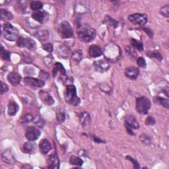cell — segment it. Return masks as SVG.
Segmentation results:
<instances>
[{
    "label": "cell",
    "instance_id": "cell-1",
    "mask_svg": "<svg viewBox=\"0 0 169 169\" xmlns=\"http://www.w3.org/2000/svg\"><path fill=\"white\" fill-rule=\"evenodd\" d=\"M77 35L79 40L85 43H88L95 38L96 30L88 25L81 26L77 30Z\"/></svg>",
    "mask_w": 169,
    "mask_h": 169
},
{
    "label": "cell",
    "instance_id": "cell-2",
    "mask_svg": "<svg viewBox=\"0 0 169 169\" xmlns=\"http://www.w3.org/2000/svg\"><path fill=\"white\" fill-rule=\"evenodd\" d=\"M65 100L67 104L77 107L81 103V99L77 97L75 87L73 84L68 85L65 92Z\"/></svg>",
    "mask_w": 169,
    "mask_h": 169
},
{
    "label": "cell",
    "instance_id": "cell-3",
    "mask_svg": "<svg viewBox=\"0 0 169 169\" xmlns=\"http://www.w3.org/2000/svg\"><path fill=\"white\" fill-rule=\"evenodd\" d=\"M53 76L56 77L58 73H59V76H58V79H60V81L62 82V83L65 85H70V83H71L73 81H70V78H69L67 75L64 67L63 66L61 63L56 62L54 66V68H53Z\"/></svg>",
    "mask_w": 169,
    "mask_h": 169
},
{
    "label": "cell",
    "instance_id": "cell-4",
    "mask_svg": "<svg viewBox=\"0 0 169 169\" xmlns=\"http://www.w3.org/2000/svg\"><path fill=\"white\" fill-rule=\"evenodd\" d=\"M3 34L4 38L9 41H15L19 39V30L11 24L6 23L3 25Z\"/></svg>",
    "mask_w": 169,
    "mask_h": 169
},
{
    "label": "cell",
    "instance_id": "cell-5",
    "mask_svg": "<svg viewBox=\"0 0 169 169\" xmlns=\"http://www.w3.org/2000/svg\"><path fill=\"white\" fill-rule=\"evenodd\" d=\"M151 106L150 100L145 97H141L136 100V110L139 114H147Z\"/></svg>",
    "mask_w": 169,
    "mask_h": 169
},
{
    "label": "cell",
    "instance_id": "cell-6",
    "mask_svg": "<svg viewBox=\"0 0 169 169\" xmlns=\"http://www.w3.org/2000/svg\"><path fill=\"white\" fill-rule=\"evenodd\" d=\"M58 33L62 39H70L73 36V31L70 23L63 21L58 26Z\"/></svg>",
    "mask_w": 169,
    "mask_h": 169
},
{
    "label": "cell",
    "instance_id": "cell-7",
    "mask_svg": "<svg viewBox=\"0 0 169 169\" xmlns=\"http://www.w3.org/2000/svg\"><path fill=\"white\" fill-rule=\"evenodd\" d=\"M104 53L105 57H107L108 60H112L118 57L120 54V50L117 45L110 43L105 47Z\"/></svg>",
    "mask_w": 169,
    "mask_h": 169
},
{
    "label": "cell",
    "instance_id": "cell-8",
    "mask_svg": "<svg viewBox=\"0 0 169 169\" xmlns=\"http://www.w3.org/2000/svg\"><path fill=\"white\" fill-rule=\"evenodd\" d=\"M17 46L20 48H26L30 50H34L37 47L35 41L28 36L19 37L17 40Z\"/></svg>",
    "mask_w": 169,
    "mask_h": 169
},
{
    "label": "cell",
    "instance_id": "cell-9",
    "mask_svg": "<svg viewBox=\"0 0 169 169\" xmlns=\"http://www.w3.org/2000/svg\"><path fill=\"white\" fill-rule=\"evenodd\" d=\"M128 20L131 23L134 24L144 26L145 24H147L148 21V18L147 15L145 14L135 13L130 15L128 17Z\"/></svg>",
    "mask_w": 169,
    "mask_h": 169
},
{
    "label": "cell",
    "instance_id": "cell-10",
    "mask_svg": "<svg viewBox=\"0 0 169 169\" xmlns=\"http://www.w3.org/2000/svg\"><path fill=\"white\" fill-rule=\"evenodd\" d=\"M41 134L40 131L34 126H29L26 130L25 137L29 141H34L38 139Z\"/></svg>",
    "mask_w": 169,
    "mask_h": 169
},
{
    "label": "cell",
    "instance_id": "cell-11",
    "mask_svg": "<svg viewBox=\"0 0 169 169\" xmlns=\"http://www.w3.org/2000/svg\"><path fill=\"white\" fill-rule=\"evenodd\" d=\"M24 83L25 85L30 87L31 88H41L44 86L45 83L43 80L39 79H35L33 77H26L24 79Z\"/></svg>",
    "mask_w": 169,
    "mask_h": 169
},
{
    "label": "cell",
    "instance_id": "cell-12",
    "mask_svg": "<svg viewBox=\"0 0 169 169\" xmlns=\"http://www.w3.org/2000/svg\"><path fill=\"white\" fill-rule=\"evenodd\" d=\"M93 65L94 70L99 73H104L107 71L110 67V63L104 60L95 61L93 63Z\"/></svg>",
    "mask_w": 169,
    "mask_h": 169
},
{
    "label": "cell",
    "instance_id": "cell-13",
    "mask_svg": "<svg viewBox=\"0 0 169 169\" xmlns=\"http://www.w3.org/2000/svg\"><path fill=\"white\" fill-rule=\"evenodd\" d=\"M124 122L126 128H128L130 129L137 130L139 128V124L137 121L135 116L133 115H127L124 118Z\"/></svg>",
    "mask_w": 169,
    "mask_h": 169
},
{
    "label": "cell",
    "instance_id": "cell-14",
    "mask_svg": "<svg viewBox=\"0 0 169 169\" xmlns=\"http://www.w3.org/2000/svg\"><path fill=\"white\" fill-rule=\"evenodd\" d=\"M31 17L40 23H44L48 19L49 14L45 11H34L32 14Z\"/></svg>",
    "mask_w": 169,
    "mask_h": 169
},
{
    "label": "cell",
    "instance_id": "cell-15",
    "mask_svg": "<svg viewBox=\"0 0 169 169\" xmlns=\"http://www.w3.org/2000/svg\"><path fill=\"white\" fill-rule=\"evenodd\" d=\"M39 97L42 101L47 105L52 106L54 104V98H53L51 95L46 91H40L39 92Z\"/></svg>",
    "mask_w": 169,
    "mask_h": 169
},
{
    "label": "cell",
    "instance_id": "cell-16",
    "mask_svg": "<svg viewBox=\"0 0 169 169\" xmlns=\"http://www.w3.org/2000/svg\"><path fill=\"white\" fill-rule=\"evenodd\" d=\"M139 70L135 67H130L125 71V75L130 79H136L139 75Z\"/></svg>",
    "mask_w": 169,
    "mask_h": 169
},
{
    "label": "cell",
    "instance_id": "cell-17",
    "mask_svg": "<svg viewBox=\"0 0 169 169\" xmlns=\"http://www.w3.org/2000/svg\"><path fill=\"white\" fill-rule=\"evenodd\" d=\"M39 149L42 154L47 155L52 149V146L49 141L46 139H42L40 142Z\"/></svg>",
    "mask_w": 169,
    "mask_h": 169
},
{
    "label": "cell",
    "instance_id": "cell-18",
    "mask_svg": "<svg viewBox=\"0 0 169 169\" xmlns=\"http://www.w3.org/2000/svg\"><path fill=\"white\" fill-rule=\"evenodd\" d=\"M8 81L13 86H17L21 81V76L18 73L11 72L7 75Z\"/></svg>",
    "mask_w": 169,
    "mask_h": 169
},
{
    "label": "cell",
    "instance_id": "cell-19",
    "mask_svg": "<svg viewBox=\"0 0 169 169\" xmlns=\"http://www.w3.org/2000/svg\"><path fill=\"white\" fill-rule=\"evenodd\" d=\"M89 54L93 57H98L103 55V50L100 47L97 45H91L89 46Z\"/></svg>",
    "mask_w": 169,
    "mask_h": 169
},
{
    "label": "cell",
    "instance_id": "cell-20",
    "mask_svg": "<svg viewBox=\"0 0 169 169\" xmlns=\"http://www.w3.org/2000/svg\"><path fill=\"white\" fill-rule=\"evenodd\" d=\"M2 158L3 162L8 163L9 165H14L15 163V157L10 150L5 151L2 155Z\"/></svg>",
    "mask_w": 169,
    "mask_h": 169
},
{
    "label": "cell",
    "instance_id": "cell-21",
    "mask_svg": "<svg viewBox=\"0 0 169 169\" xmlns=\"http://www.w3.org/2000/svg\"><path fill=\"white\" fill-rule=\"evenodd\" d=\"M79 120H80L81 124L84 128H87L91 122V116L87 112H83L79 116Z\"/></svg>",
    "mask_w": 169,
    "mask_h": 169
},
{
    "label": "cell",
    "instance_id": "cell-22",
    "mask_svg": "<svg viewBox=\"0 0 169 169\" xmlns=\"http://www.w3.org/2000/svg\"><path fill=\"white\" fill-rule=\"evenodd\" d=\"M19 109V107L18 104L14 102L13 100H11L8 104V114L11 116H13L17 113Z\"/></svg>",
    "mask_w": 169,
    "mask_h": 169
},
{
    "label": "cell",
    "instance_id": "cell-23",
    "mask_svg": "<svg viewBox=\"0 0 169 169\" xmlns=\"http://www.w3.org/2000/svg\"><path fill=\"white\" fill-rule=\"evenodd\" d=\"M153 101H154L155 104L161 105L167 109L169 108V100L167 98H165L161 97H156L153 98Z\"/></svg>",
    "mask_w": 169,
    "mask_h": 169
},
{
    "label": "cell",
    "instance_id": "cell-24",
    "mask_svg": "<svg viewBox=\"0 0 169 169\" xmlns=\"http://www.w3.org/2000/svg\"><path fill=\"white\" fill-rule=\"evenodd\" d=\"M35 145L32 142H26L23 145V151L28 154H32L35 151Z\"/></svg>",
    "mask_w": 169,
    "mask_h": 169
},
{
    "label": "cell",
    "instance_id": "cell-25",
    "mask_svg": "<svg viewBox=\"0 0 169 169\" xmlns=\"http://www.w3.org/2000/svg\"><path fill=\"white\" fill-rule=\"evenodd\" d=\"M48 168H55L57 167V165L58 164V158L56 154L51 155L48 159Z\"/></svg>",
    "mask_w": 169,
    "mask_h": 169
},
{
    "label": "cell",
    "instance_id": "cell-26",
    "mask_svg": "<svg viewBox=\"0 0 169 169\" xmlns=\"http://www.w3.org/2000/svg\"><path fill=\"white\" fill-rule=\"evenodd\" d=\"M36 39H38L40 41H45L47 39H48V31L47 30H40L37 31L34 34Z\"/></svg>",
    "mask_w": 169,
    "mask_h": 169
},
{
    "label": "cell",
    "instance_id": "cell-27",
    "mask_svg": "<svg viewBox=\"0 0 169 169\" xmlns=\"http://www.w3.org/2000/svg\"><path fill=\"white\" fill-rule=\"evenodd\" d=\"M0 13H1V19L2 21H10L13 19V14L7 10L2 9L0 10Z\"/></svg>",
    "mask_w": 169,
    "mask_h": 169
},
{
    "label": "cell",
    "instance_id": "cell-28",
    "mask_svg": "<svg viewBox=\"0 0 169 169\" xmlns=\"http://www.w3.org/2000/svg\"><path fill=\"white\" fill-rule=\"evenodd\" d=\"M126 52L127 54H128V56L130 57L131 60H135L137 58V54L133 47H131L130 46H127L126 47Z\"/></svg>",
    "mask_w": 169,
    "mask_h": 169
},
{
    "label": "cell",
    "instance_id": "cell-29",
    "mask_svg": "<svg viewBox=\"0 0 169 169\" xmlns=\"http://www.w3.org/2000/svg\"><path fill=\"white\" fill-rule=\"evenodd\" d=\"M146 54L148 57L151 58V59H155L159 62L162 60V55L158 52H147Z\"/></svg>",
    "mask_w": 169,
    "mask_h": 169
},
{
    "label": "cell",
    "instance_id": "cell-30",
    "mask_svg": "<svg viewBox=\"0 0 169 169\" xmlns=\"http://www.w3.org/2000/svg\"><path fill=\"white\" fill-rule=\"evenodd\" d=\"M43 7V3L40 1H32L30 2V8L34 11H38Z\"/></svg>",
    "mask_w": 169,
    "mask_h": 169
},
{
    "label": "cell",
    "instance_id": "cell-31",
    "mask_svg": "<svg viewBox=\"0 0 169 169\" xmlns=\"http://www.w3.org/2000/svg\"><path fill=\"white\" fill-rule=\"evenodd\" d=\"M72 60L76 62H81L83 59V52L81 50H76L71 55Z\"/></svg>",
    "mask_w": 169,
    "mask_h": 169
},
{
    "label": "cell",
    "instance_id": "cell-32",
    "mask_svg": "<svg viewBox=\"0 0 169 169\" xmlns=\"http://www.w3.org/2000/svg\"><path fill=\"white\" fill-rule=\"evenodd\" d=\"M130 43L132 46L138 50L139 51L144 50V44H143L142 42H141L140 41L134 39H131L130 40Z\"/></svg>",
    "mask_w": 169,
    "mask_h": 169
},
{
    "label": "cell",
    "instance_id": "cell-33",
    "mask_svg": "<svg viewBox=\"0 0 169 169\" xmlns=\"http://www.w3.org/2000/svg\"><path fill=\"white\" fill-rule=\"evenodd\" d=\"M70 162L71 165L79 166V167L82 166L83 164V161L81 159V158L75 156H71L70 157Z\"/></svg>",
    "mask_w": 169,
    "mask_h": 169
},
{
    "label": "cell",
    "instance_id": "cell-34",
    "mask_svg": "<svg viewBox=\"0 0 169 169\" xmlns=\"http://www.w3.org/2000/svg\"><path fill=\"white\" fill-rule=\"evenodd\" d=\"M139 139L140 141L143 143V144L146 145H149L151 144V137L145 134H141L140 136H139Z\"/></svg>",
    "mask_w": 169,
    "mask_h": 169
},
{
    "label": "cell",
    "instance_id": "cell-35",
    "mask_svg": "<svg viewBox=\"0 0 169 169\" xmlns=\"http://www.w3.org/2000/svg\"><path fill=\"white\" fill-rule=\"evenodd\" d=\"M57 51L58 52V54H60L63 57H67L69 55V50H67V47L64 46H61L57 47Z\"/></svg>",
    "mask_w": 169,
    "mask_h": 169
},
{
    "label": "cell",
    "instance_id": "cell-36",
    "mask_svg": "<svg viewBox=\"0 0 169 169\" xmlns=\"http://www.w3.org/2000/svg\"><path fill=\"white\" fill-rule=\"evenodd\" d=\"M0 54H1V57L3 60H5V61L11 60L10 53L6 50H5L3 46L1 47V52H0Z\"/></svg>",
    "mask_w": 169,
    "mask_h": 169
},
{
    "label": "cell",
    "instance_id": "cell-37",
    "mask_svg": "<svg viewBox=\"0 0 169 169\" xmlns=\"http://www.w3.org/2000/svg\"><path fill=\"white\" fill-rule=\"evenodd\" d=\"M34 118L33 116L29 114H26L23 115L22 117L21 118V123H28L30 121H33Z\"/></svg>",
    "mask_w": 169,
    "mask_h": 169
},
{
    "label": "cell",
    "instance_id": "cell-38",
    "mask_svg": "<svg viewBox=\"0 0 169 169\" xmlns=\"http://www.w3.org/2000/svg\"><path fill=\"white\" fill-rule=\"evenodd\" d=\"M34 123L38 126L39 128H43L45 125V121L44 120L41 118L40 116H36L35 118H34L33 120Z\"/></svg>",
    "mask_w": 169,
    "mask_h": 169
},
{
    "label": "cell",
    "instance_id": "cell-39",
    "mask_svg": "<svg viewBox=\"0 0 169 169\" xmlns=\"http://www.w3.org/2000/svg\"><path fill=\"white\" fill-rule=\"evenodd\" d=\"M22 57H23V62H25L26 63H30L32 62V61H33V60H32L31 56L29 54L28 52H24L22 54Z\"/></svg>",
    "mask_w": 169,
    "mask_h": 169
},
{
    "label": "cell",
    "instance_id": "cell-40",
    "mask_svg": "<svg viewBox=\"0 0 169 169\" xmlns=\"http://www.w3.org/2000/svg\"><path fill=\"white\" fill-rule=\"evenodd\" d=\"M56 118L57 121H59L60 123H63L66 120V114L62 111H59L56 114Z\"/></svg>",
    "mask_w": 169,
    "mask_h": 169
},
{
    "label": "cell",
    "instance_id": "cell-41",
    "mask_svg": "<svg viewBox=\"0 0 169 169\" xmlns=\"http://www.w3.org/2000/svg\"><path fill=\"white\" fill-rule=\"evenodd\" d=\"M160 13L163 15L164 17H169V5H166L162 7L160 10Z\"/></svg>",
    "mask_w": 169,
    "mask_h": 169
},
{
    "label": "cell",
    "instance_id": "cell-42",
    "mask_svg": "<svg viewBox=\"0 0 169 169\" xmlns=\"http://www.w3.org/2000/svg\"><path fill=\"white\" fill-rule=\"evenodd\" d=\"M137 65H138L140 67L146 68V67H147L146 61L144 59V57H139V58H137Z\"/></svg>",
    "mask_w": 169,
    "mask_h": 169
},
{
    "label": "cell",
    "instance_id": "cell-43",
    "mask_svg": "<svg viewBox=\"0 0 169 169\" xmlns=\"http://www.w3.org/2000/svg\"><path fill=\"white\" fill-rule=\"evenodd\" d=\"M156 123V120L155 118L152 116H147L145 120V124L147 126H152L154 125Z\"/></svg>",
    "mask_w": 169,
    "mask_h": 169
},
{
    "label": "cell",
    "instance_id": "cell-44",
    "mask_svg": "<svg viewBox=\"0 0 169 169\" xmlns=\"http://www.w3.org/2000/svg\"><path fill=\"white\" fill-rule=\"evenodd\" d=\"M126 158L127 160H128V161H131L132 163H133L134 168H140V165H139V162H137V161H136L135 158H132V157H131L130 156H126Z\"/></svg>",
    "mask_w": 169,
    "mask_h": 169
},
{
    "label": "cell",
    "instance_id": "cell-45",
    "mask_svg": "<svg viewBox=\"0 0 169 169\" xmlns=\"http://www.w3.org/2000/svg\"><path fill=\"white\" fill-rule=\"evenodd\" d=\"M42 48L48 52H52L54 50V46L51 43H46L42 45Z\"/></svg>",
    "mask_w": 169,
    "mask_h": 169
},
{
    "label": "cell",
    "instance_id": "cell-46",
    "mask_svg": "<svg viewBox=\"0 0 169 169\" xmlns=\"http://www.w3.org/2000/svg\"><path fill=\"white\" fill-rule=\"evenodd\" d=\"M8 90L9 87L7 84L3 81H1V90H0V93H1V94H3V93L7 92Z\"/></svg>",
    "mask_w": 169,
    "mask_h": 169
},
{
    "label": "cell",
    "instance_id": "cell-47",
    "mask_svg": "<svg viewBox=\"0 0 169 169\" xmlns=\"http://www.w3.org/2000/svg\"><path fill=\"white\" fill-rule=\"evenodd\" d=\"M142 29L144 30L145 33L149 36V38H151V39L153 38V36H154V33H153V31L151 29H150L149 28H145V27L142 28Z\"/></svg>",
    "mask_w": 169,
    "mask_h": 169
},
{
    "label": "cell",
    "instance_id": "cell-48",
    "mask_svg": "<svg viewBox=\"0 0 169 169\" xmlns=\"http://www.w3.org/2000/svg\"><path fill=\"white\" fill-rule=\"evenodd\" d=\"M39 77H40V78L42 79H42H47L49 77V75H48V73H46L45 71H41L40 73Z\"/></svg>",
    "mask_w": 169,
    "mask_h": 169
},
{
    "label": "cell",
    "instance_id": "cell-49",
    "mask_svg": "<svg viewBox=\"0 0 169 169\" xmlns=\"http://www.w3.org/2000/svg\"><path fill=\"white\" fill-rule=\"evenodd\" d=\"M91 138L93 139V140L95 143H97V144H105V141H103L102 139H100V138H98V137H97V136L93 135Z\"/></svg>",
    "mask_w": 169,
    "mask_h": 169
},
{
    "label": "cell",
    "instance_id": "cell-50",
    "mask_svg": "<svg viewBox=\"0 0 169 169\" xmlns=\"http://www.w3.org/2000/svg\"><path fill=\"white\" fill-rule=\"evenodd\" d=\"M126 128V130H127V132H128V133L130 135H135V134L134 133V131H132L131 129L128 128Z\"/></svg>",
    "mask_w": 169,
    "mask_h": 169
},
{
    "label": "cell",
    "instance_id": "cell-51",
    "mask_svg": "<svg viewBox=\"0 0 169 169\" xmlns=\"http://www.w3.org/2000/svg\"><path fill=\"white\" fill-rule=\"evenodd\" d=\"M21 168H32V167L30 166L29 165H28V164H27V165H26V164H25L24 165H23L22 167H21Z\"/></svg>",
    "mask_w": 169,
    "mask_h": 169
}]
</instances>
